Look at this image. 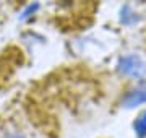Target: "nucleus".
I'll return each mask as SVG.
<instances>
[{
    "label": "nucleus",
    "instance_id": "f03ea898",
    "mask_svg": "<svg viewBox=\"0 0 146 138\" xmlns=\"http://www.w3.org/2000/svg\"><path fill=\"white\" fill-rule=\"evenodd\" d=\"M143 102H146V85L130 91V93L125 96V99H123V106L125 107H135V106L143 104Z\"/></svg>",
    "mask_w": 146,
    "mask_h": 138
},
{
    "label": "nucleus",
    "instance_id": "20e7f679",
    "mask_svg": "<svg viewBox=\"0 0 146 138\" xmlns=\"http://www.w3.org/2000/svg\"><path fill=\"white\" fill-rule=\"evenodd\" d=\"M2 138H26V137L20 130H8V132H5L2 135Z\"/></svg>",
    "mask_w": 146,
    "mask_h": 138
},
{
    "label": "nucleus",
    "instance_id": "f257e3e1",
    "mask_svg": "<svg viewBox=\"0 0 146 138\" xmlns=\"http://www.w3.org/2000/svg\"><path fill=\"white\" fill-rule=\"evenodd\" d=\"M119 70L122 75L125 76H130V78H141L146 72L145 62L140 55L136 54H130V55H125V57L120 58L119 62Z\"/></svg>",
    "mask_w": 146,
    "mask_h": 138
},
{
    "label": "nucleus",
    "instance_id": "7ed1b4c3",
    "mask_svg": "<svg viewBox=\"0 0 146 138\" xmlns=\"http://www.w3.org/2000/svg\"><path fill=\"white\" fill-rule=\"evenodd\" d=\"M133 127H135V132H136V137L138 138L146 137V111L140 114V117L136 119V122Z\"/></svg>",
    "mask_w": 146,
    "mask_h": 138
}]
</instances>
